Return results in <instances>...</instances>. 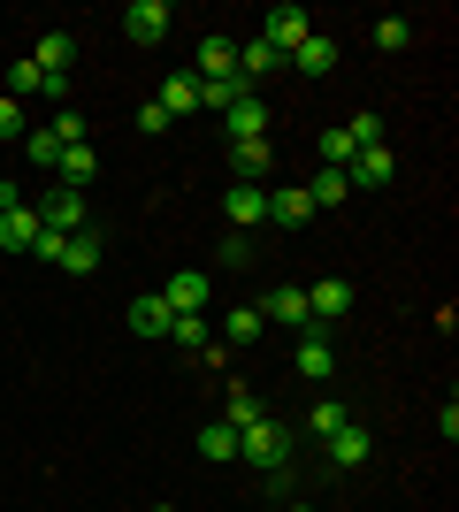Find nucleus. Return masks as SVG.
I'll return each instance as SVG.
<instances>
[{
    "label": "nucleus",
    "instance_id": "nucleus-8",
    "mask_svg": "<svg viewBox=\"0 0 459 512\" xmlns=\"http://www.w3.org/2000/svg\"><path fill=\"white\" fill-rule=\"evenodd\" d=\"M222 138H230V146H238V138H268V100L261 92H245V100L222 107Z\"/></svg>",
    "mask_w": 459,
    "mask_h": 512
},
{
    "label": "nucleus",
    "instance_id": "nucleus-28",
    "mask_svg": "<svg viewBox=\"0 0 459 512\" xmlns=\"http://www.w3.org/2000/svg\"><path fill=\"white\" fill-rule=\"evenodd\" d=\"M261 329H268L261 306H238V314L222 321V344H261Z\"/></svg>",
    "mask_w": 459,
    "mask_h": 512
},
{
    "label": "nucleus",
    "instance_id": "nucleus-33",
    "mask_svg": "<svg viewBox=\"0 0 459 512\" xmlns=\"http://www.w3.org/2000/svg\"><path fill=\"white\" fill-rule=\"evenodd\" d=\"M23 92H46L39 62H16V69H8V100H23Z\"/></svg>",
    "mask_w": 459,
    "mask_h": 512
},
{
    "label": "nucleus",
    "instance_id": "nucleus-36",
    "mask_svg": "<svg viewBox=\"0 0 459 512\" xmlns=\"http://www.w3.org/2000/svg\"><path fill=\"white\" fill-rule=\"evenodd\" d=\"M23 130H31V123H23V107L0 92V138H16V146H23Z\"/></svg>",
    "mask_w": 459,
    "mask_h": 512
},
{
    "label": "nucleus",
    "instance_id": "nucleus-31",
    "mask_svg": "<svg viewBox=\"0 0 459 512\" xmlns=\"http://www.w3.org/2000/svg\"><path fill=\"white\" fill-rule=\"evenodd\" d=\"M345 138H352V153L383 146V115H375V107H360V115H352V123H345Z\"/></svg>",
    "mask_w": 459,
    "mask_h": 512
},
{
    "label": "nucleus",
    "instance_id": "nucleus-17",
    "mask_svg": "<svg viewBox=\"0 0 459 512\" xmlns=\"http://www.w3.org/2000/svg\"><path fill=\"white\" fill-rule=\"evenodd\" d=\"M153 107H161L169 123H176V115H192V107H199V77H192V69H176V77H161V92H153Z\"/></svg>",
    "mask_w": 459,
    "mask_h": 512
},
{
    "label": "nucleus",
    "instance_id": "nucleus-6",
    "mask_svg": "<svg viewBox=\"0 0 459 512\" xmlns=\"http://www.w3.org/2000/svg\"><path fill=\"white\" fill-rule=\"evenodd\" d=\"M169 23H176L169 0H131V8H123V31H131L138 46H161V39H169Z\"/></svg>",
    "mask_w": 459,
    "mask_h": 512
},
{
    "label": "nucleus",
    "instance_id": "nucleus-18",
    "mask_svg": "<svg viewBox=\"0 0 459 512\" xmlns=\"http://www.w3.org/2000/svg\"><path fill=\"white\" fill-rule=\"evenodd\" d=\"M199 85H222V77H238V46L230 39H199Z\"/></svg>",
    "mask_w": 459,
    "mask_h": 512
},
{
    "label": "nucleus",
    "instance_id": "nucleus-16",
    "mask_svg": "<svg viewBox=\"0 0 459 512\" xmlns=\"http://www.w3.org/2000/svg\"><path fill=\"white\" fill-rule=\"evenodd\" d=\"M100 253H108V237H100V230L85 222V230H77V237L62 245V260H54V268H69V276H92V268H100Z\"/></svg>",
    "mask_w": 459,
    "mask_h": 512
},
{
    "label": "nucleus",
    "instance_id": "nucleus-7",
    "mask_svg": "<svg viewBox=\"0 0 459 512\" xmlns=\"http://www.w3.org/2000/svg\"><path fill=\"white\" fill-rule=\"evenodd\" d=\"M222 214H230V230H261L268 222V184H230V192H222Z\"/></svg>",
    "mask_w": 459,
    "mask_h": 512
},
{
    "label": "nucleus",
    "instance_id": "nucleus-19",
    "mask_svg": "<svg viewBox=\"0 0 459 512\" xmlns=\"http://www.w3.org/2000/svg\"><path fill=\"white\" fill-rule=\"evenodd\" d=\"M92 176H100V153H92V146H62V161H54V184H69V192H85Z\"/></svg>",
    "mask_w": 459,
    "mask_h": 512
},
{
    "label": "nucleus",
    "instance_id": "nucleus-24",
    "mask_svg": "<svg viewBox=\"0 0 459 512\" xmlns=\"http://www.w3.org/2000/svg\"><path fill=\"white\" fill-rule=\"evenodd\" d=\"M368 39H375V54H398V46H414V16H375Z\"/></svg>",
    "mask_w": 459,
    "mask_h": 512
},
{
    "label": "nucleus",
    "instance_id": "nucleus-2",
    "mask_svg": "<svg viewBox=\"0 0 459 512\" xmlns=\"http://www.w3.org/2000/svg\"><path fill=\"white\" fill-rule=\"evenodd\" d=\"M368 451H375L368 421H345V428L322 444V467H329V474H352V467H368Z\"/></svg>",
    "mask_w": 459,
    "mask_h": 512
},
{
    "label": "nucleus",
    "instance_id": "nucleus-5",
    "mask_svg": "<svg viewBox=\"0 0 459 512\" xmlns=\"http://www.w3.org/2000/svg\"><path fill=\"white\" fill-rule=\"evenodd\" d=\"M261 39L276 46V54H291V46H306V39H314V16L284 0V8H268V16H261Z\"/></svg>",
    "mask_w": 459,
    "mask_h": 512
},
{
    "label": "nucleus",
    "instance_id": "nucleus-3",
    "mask_svg": "<svg viewBox=\"0 0 459 512\" xmlns=\"http://www.w3.org/2000/svg\"><path fill=\"white\" fill-rule=\"evenodd\" d=\"M39 207V230H54V237H77L85 230V192H69V184H54L46 199H31Z\"/></svg>",
    "mask_w": 459,
    "mask_h": 512
},
{
    "label": "nucleus",
    "instance_id": "nucleus-22",
    "mask_svg": "<svg viewBox=\"0 0 459 512\" xmlns=\"http://www.w3.org/2000/svg\"><path fill=\"white\" fill-rule=\"evenodd\" d=\"M345 421H360L345 398H314V413H306V436H314V444H329V436H337Z\"/></svg>",
    "mask_w": 459,
    "mask_h": 512
},
{
    "label": "nucleus",
    "instance_id": "nucleus-23",
    "mask_svg": "<svg viewBox=\"0 0 459 512\" xmlns=\"http://www.w3.org/2000/svg\"><path fill=\"white\" fill-rule=\"evenodd\" d=\"M169 344H176V352H192V360H207V344H215V337H207V314H176Z\"/></svg>",
    "mask_w": 459,
    "mask_h": 512
},
{
    "label": "nucleus",
    "instance_id": "nucleus-34",
    "mask_svg": "<svg viewBox=\"0 0 459 512\" xmlns=\"http://www.w3.org/2000/svg\"><path fill=\"white\" fill-rule=\"evenodd\" d=\"M46 130H54L62 146H85V115H77V107H62V115H54V123H46Z\"/></svg>",
    "mask_w": 459,
    "mask_h": 512
},
{
    "label": "nucleus",
    "instance_id": "nucleus-4",
    "mask_svg": "<svg viewBox=\"0 0 459 512\" xmlns=\"http://www.w3.org/2000/svg\"><path fill=\"white\" fill-rule=\"evenodd\" d=\"M345 314H352V283L345 276L306 283V321H314V329H329V321H345Z\"/></svg>",
    "mask_w": 459,
    "mask_h": 512
},
{
    "label": "nucleus",
    "instance_id": "nucleus-11",
    "mask_svg": "<svg viewBox=\"0 0 459 512\" xmlns=\"http://www.w3.org/2000/svg\"><path fill=\"white\" fill-rule=\"evenodd\" d=\"M268 222H276V230H306V222H314L306 184H276V192H268Z\"/></svg>",
    "mask_w": 459,
    "mask_h": 512
},
{
    "label": "nucleus",
    "instance_id": "nucleus-37",
    "mask_svg": "<svg viewBox=\"0 0 459 512\" xmlns=\"http://www.w3.org/2000/svg\"><path fill=\"white\" fill-rule=\"evenodd\" d=\"M276 512H314V505H299V497H291V505H276Z\"/></svg>",
    "mask_w": 459,
    "mask_h": 512
},
{
    "label": "nucleus",
    "instance_id": "nucleus-35",
    "mask_svg": "<svg viewBox=\"0 0 459 512\" xmlns=\"http://www.w3.org/2000/svg\"><path fill=\"white\" fill-rule=\"evenodd\" d=\"M345 161H352V138L345 130H322V169H345Z\"/></svg>",
    "mask_w": 459,
    "mask_h": 512
},
{
    "label": "nucleus",
    "instance_id": "nucleus-15",
    "mask_svg": "<svg viewBox=\"0 0 459 512\" xmlns=\"http://www.w3.org/2000/svg\"><path fill=\"white\" fill-rule=\"evenodd\" d=\"M284 69H299V77H329V69H337V39L314 31L306 46H291V54H284Z\"/></svg>",
    "mask_w": 459,
    "mask_h": 512
},
{
    "label": "nucleus",
    "instance_id": "nucleus-13",
    "mask_svg": "<svg viewBox=\"0 0 459 512\" xmlns=\"http://www.w3.org/2000/svg\"><path fill=\"white\" fill-rule=\"evenodd\" d=\"M39 245V207L23 199V207H0V253H31Z\"/></svg>",
    "mask_w": 459,
    "mask_h": 512
},
{
    "label": "nucleus",
    "instance_id": "nucleus-25",
    "mask_svg": "<svg viewBox=\"0 0 459 512\" xmlns=\"http://www.w3.org/2000/svg\"><path fill=\"white\" fill-rule=\"evenodd\" d=\"M199 459H215V467H222V459H238V428L207 421V428H199Z\"/></svg>",
    "mask_w": 459,
    "mask_h": 512
},
{
    "label": "nucleus",
    "instance_id": "nucleus-9",
    "mask_svg": "<svg viewBox=\"0 0 459 512\" xmlns=\"http://www.w3.org/2000/svg\"><path fill=\"white\" fill-rule=\"evenodd\" d=\"M391 176H398L391 146H368V153H352V161H345V184H352V192H383Z\"/></svg>",
    "mask_w": 459,
    "mask_h": 512
},
{
    "label": "nucleus",
    "instance_id": "nucleus-20",
    "mask_svg": "<svg viewBox=\"0 0 459 512\" xmlns=\"http://www.w3.org/2000/svg\"><path fill=\"white\" fill-rule=\"evenodd\" d=\"M268 176V138H238L230 146V184H261Z\"/></svg>",
    "mask_w": 459,
    "mask_h": 512
},
{
    "label": "nucleus",
    "instance_id": "nucleus-26",
    "mask_svg": "<svg viewBox=\"0 0 459 512\" xmlns=\"http://www.w3.org/2000/svg\"><path fill=\"white\" fill-rule=\"evenodd\" d=\"M306 199H314V207H345V199H352L345 169H314V184H306Z\"/></svg>",
    "mask_w": 459,
    "mask_h": 512
},
{
    "label": "nucleus",
    "instance_id": "nucleus-30",
    "mask_svg": "<svg viewBox=\"0 0 459 512\" xmlns=\"http://www.w3.org/2000/svg\"><path fill=\"white\" fill-rule=\"evenodd\" d=\"M23 161H39V169H54V161H62V138H54V130H23Z\"/></svg>",
    "mask_w": 459,
    "mask_h": 512
},
{
    "label": "nucleus",
    "instance_id": "nucleus-12",
    "mask_svg": "<svg viewBox=\"0 0 459 512\" xmlns=\"http://www.w3.org/2000/svg\"><path fill=\"white\" fill-rule=\"evenodd\" d=\"M261 321H268V329H314V321H306V291H299V283H276L268 306H261Z\"/></svg>",
    "mask_w": 459,
    "mask_h": 512
},
{
    "label": "nucleus",
    "instance_id": "nucleus-1",
    "mask_svg": "<svg viewBox=\"0 0 459 512\" xmlns=\"http://www.w3.org/2000/svg\"><path fill=\"white\" fill-rule=\"evenodd\" d=\"M238 459H245L253 474L291 467V459H299V428H291V421H253V428H238Z\"/></svg>",
    "mask_w": 459,
    "mask_h": 512
},
{
    "label": "nucleus",
    "instance_id": "nucleus-14",
    "mask_svg": "<svg viewBox=\"0 0 459 512\" xmlns=\"http://www.w3.org/2000/svg\"><path fill=\"white\" fill-rule=\"evenodd\" d=\"M291 367H299V383H329V375H337V352H329V337H314V329H306L299 352H291Z\"/></svg>",
    "mask_w": 459,
    "mask_h": 512
},
{
    "label": "nucleus",
    "instance_id": "nucleus-21",
    "mask_svg": "<svg viewBox=\"0 0 459 512\" xmlns=\"http://www.w3.org/2000/svg\"><path fill=\"white\" fill-rule=\"evenodd\" d=\"M169 299H161V291H138V299H131V329H138V337H169Z\"/></svg>",
    "mask_w": 459,
    "mask_h": 512
},
{
    "label": "nucleus",
    "instance_id": "nucleus-10",
    "mask_svg": "<svg viewBox=\"0 0 459 512\" xmlns=\"http://www.w3.org/2000/svg\"><path fill=\"white\" fill-rule=\"evenodd\" d=\"M161 299H169V314H207V268H176Z\"/></svg>",
    "mask_w": 459,
    "mask_h": 512
},
{
    "label": "nucleus",
    "instance_id": "nucleus-32",
    "mask_svg": "<svg viewBox=\"0 0 459 512\" xmlns=\"http://www.w3.org/2000/svg\"><path fill=\"white\" fill-rule=\"evenodd\" d=\"M215 260H222V268H253V260H261V245H253L245 230H230V237L215 245Z\"/></svg>",
    "mask_w": 459,
    "mask_h": 512
},
{
    "label": "nucleus",
    "instance_id": "nucleus-27",
    "mask_svg": "<svg viewBox=\"0 0 459 512\" xmlns=\"http://www.w3.org/2000/svg\"><path fill=\"white\" fill-rule=\"evenodd\" d=\"M222 421H230V428L268 421V413H261V398H253V383H230V406H222Z\"/></svg>",
    "mask_w": 459,
    "mask_h": 512
},
{
    "label": "nucleus",
    "instance_id": "nucleus-29",
    "mask_svg": "<svg viewBox=\"0 0 459 512\" xmlns=\"http://www.w3.org/2000/svg\"><path fill=\"white\" fill-rule=\"evenodd\" d=\"M261 497H268V505H291V497H299V459H291V467H268L261 474Z\"/></svg>",
    "mask_w": 459,
    "mask_h": 512
}]
</instances>
